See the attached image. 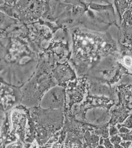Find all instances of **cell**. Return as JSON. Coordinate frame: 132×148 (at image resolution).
<instances>
[{
  "label": "cell",
  "mask_w": 132,
  "mask_h": 148,
  "mask_svg": "<svg viewBox=\"0 0 132 148\" xmlns=\"http://www.w3.org/2000/svg\"><path fill=\"white\" fill-rule=\"evenodd\" d=\"M72 63L80 76L94 66L110 46L101 34L79 28L72 32Z\"/></svg>",
  "instance_id": "obj_1"
},
{
  "label": "cell",
  "mask_w": 132,
  "mask_h": 148,
  "mask_svg": "<svg viewBox=\"0 0 132 148\" xmlns=\"http://www.w3.org/2000/svg\"><path fill=\"white\" fill-rule=\"evenodd\" d=\"M52 75L57 85L64 87L76 79L75 73L65 60L55 64Z\"/></svg>",
  "instance_id": "obj_2"
},
{
  "label": "cell",
  "mask_w": 132,
  "mask_h": 148,
  "mask_svg": "<svg viewBox=\"0 0 132 148\" xmlns=\"http://www.w3.org/2000/svg\"><path fill=\"white\" fill-rule=\"evenodd\" d=\"M64 87L55 86L45 93L43 97L42 105L49 108H59L63 106L64 98Z\"/></svg>",
  "instance_id": "obj_3"
},
{
  "label": "cell",
  "mask_w": 132,
  "mask_h": 148,
  "mask_svg": "<svg viewBox=\"0 0 132 148\" xmlns=\"http://www.w3.org/2000/svg\"><path fill=\"white\" fill-rule=\"evenodd\" d=\"M130 112V110H127L124 108H121L113 110L111 119L110 121V124L111 125L115 126L117 124L122 123L125 121L126 119L132 114Z\"/></svg>",
  "instance_id": "obj_4"
},
{
  "label": "cell",
  "mask_w": 132,
  "mask_h": 148,
  "mask_svg": "<svg viewBox=\"0 0 132 148\" xmlns=\"http://www.w3.org/2000/svg\"><path fill=\"white\" fill-rule=\"evenodd\" d=\"M85 138L88 145L91 148H96L100 144V136L97 135H91L89 132H87L85 135Z\"/></svg>",
  "instance_id": "obj_5"
},
{
  "label": "cell",
  "mask_w": 132,
  "mask_h": 148,
  "mask_svg": "<svg viewBox=\"0 0 132 148\" xmlns=\"http://www.w3.org/2000/svg\"><path fill=\"white\" fill-rule=\"evenodd\" d=\"M94 134L97 135L98 136H101V137H103L104 139L108 138L109 136V128L107 127V125L96 129L94 131Z\"/></svg>",
  "instance_id": "obj_6"
},
{
  "label": "cell",
  "mask_w": 132,
  "mask_h": 148,
  "mask_svg": "<svg viewBox=\"0 0 132 148\" xmlns=\"http://www.w3.org/2000/svg\"><path fill=\"white\" fill-rule=\"evenodd\" d=\"M116 127L118 129H120L121 127H125L131 130L132 129V113L126 119L125 121L122 123L117 124Z\"/></svg>",
  "instance_id": "obj_7"
},
{
  "label": "cell",
  "mask_w": 132,
  "mask_h": 148,
  "mask_svg": "<svg viewBox=\"0 0 132 148\" xmlns=\"http://www.w3.org/2000/svg\"><path fill=\"white\" fill-rule=\"evenodd\" d=\"M110 141L114 146L119 145L123 141L122 138L119 136V135L117 134L114 136H111L109 138Z\"/></svg>",
  "instance_id": "obj_8"
},
{
  "label": "cell",
  "mask_w": 132,
  "mask_h": 148,
  "mask_svg": "<svg viewBox=\"0 0 132 148\" xmlns=\"http://www.w3.org/2000/svg\"><path fill=\"white\" fill-rule=\"evenodd\" d=\"M109 133L110 137L119 134V129L117 128L116 126L110 125L109 128Z\"/></svg>",
  "instance_id": "obj_9"
},
{
  "label": "cell",
  "mask_w": 132,
  "mask_h": 148,
  "mask_svg": "<svg viewBox=\"0 0 132 148\" xmlns=\"http://www.w3.org/2000/svg\"><path fill=\"white\" fill-rule=\"evenodd\" d=\"M123 141H132V135L129 132L126 134H119Z\"/></svg>",
  "instance_id": "obj_10"
},
{
  "label": "cell",
  "mask_w": 132,
  "mask_h": 148,
  "mask_svg": "<svg viewBox=\"0 0 132 148\" xmlns=\"http://www.w3.org/2000/svg\"><path fill=\"white\" fill-rule=\"evenodd\" d=\"M103 145L105 148H115L114 146L112 144L111 142L110 141L109 138L105 139Z\"/></svg>",
  "instance_id": "obj_11"
},
{
  "label": "cell",
  "mask_w": 132,
  "mask_h": 148,
  "mask_svg": "<svg viewBox=\"0 0 132 148\" xmlns=\"http://www.w3.org/2000/svg\"><path fill=\"white\" fill-rule=\"evenodd\" d=\"M23 145L21 142H17L16 143H12V144L8 145L7 148H23Z\"/></svg>",
  "instance_id": "obj_12"
},
{
  "label": "cell",
  "mask_w": 132,
  "mask_h": 148,
  "mask_svg": "<svg viewBox=\"0 0 132 148\" xmlns=\"http://www.w3.org/2000/svg\"><path fill=\"white\" fill-rule=\"evenodd\" d=\"M131 129L125 127H121L120 129H119V134H126L130 132Z\"/></svg>",
  "instance_id": "obj_13"
},
{
  "label": "cell",
  "mask_w": 132,
  "mask_h": 148,
  "mask_svg": "<svg viewBox=\"0 0 132 148\" xmlns=\"http://www.w3.org/2000/svg\"><path fill=\"white\" fill-rule=\"evenodd\" d=\"M114 148H124L123 147L121 146L120 144L119 145H114Z\"/></svg>",
  "instance_id": "obj_14"
},
{
  "label": "cell",
  "mask_w": 132,
  "mask_h": 148,
  "mask_svg": "<svg viewBox=\"0 0 132 148\" xmlns=\"http://www.w3.org/2000/svg\"><path fill=\"white\" fill-rule=\"evenodd\" d=\"M96 148H105V147L103 146V145H99Z\"/></svg>",
  "instance_id": "obj_15"
},
{
  "label": "cell",
  "mask_w": 132,
  "mask_h": 148,
  "mask_svg": "<svg viewBox=\"0 0 132 148\" xmlns=\"http://www.w3.org/2000/svg\"><path fill=\"white\" fill-rule=\"evenodd\" d=\"M130 133L132 135V129H131V130L130 132Z\"/></svg>",
  "instance_id": "obj_16"
},
{
  "label": "cell",
  "mask_w": 132,
  "mask_h": 148,
  "mask_svg": "<svg viewBox=\"0 0 132 148\" xmlns=\"http://www.w3.org/2000/svg\"></svg>",
  "instance_id": "obj_17"
}]
</instances>
